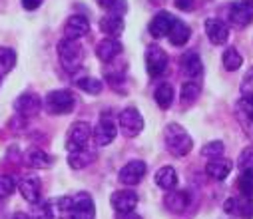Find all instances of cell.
<instances>
[{"mask_svg": "<svg viewBox=\"0 0 253 219\" xmlns=\"http://www.w3.org/2000/svg\"><path fill=\"white\" fill-rule=\"evenodd\" d=\"M64 217L66 219H94L96 217V207H94L92 195L86 193V191H80V193L72 195L70 211Z\"/></svg>", "mask_w": 253, "mask_h": 219, "instance_id": "cell-5", "label": "cell"}, {"mask_svg": "<svg viewBox=\"0 0 253 219\" xmlns=\"http://www.w3.org/2000/svg\"><path fill=\"white\" fill-rule=\"evenodd\" d=\"M96 162V152L90 148H84V150H76V152H68V166L72 170H84L88 168L90 164Z\"/></svg>", "mask_w": 253, "mask_h": 219, "instance_id": "cell-23", "label": "cell"}, {"mask_svg": "<svg viewBox=\"0 0 253 219\" xmlns=\"http://www.w3.org/2000/svg\"><path fill=\"white\" fill-rule=\"evenodd\" d=\"M116 133H118V126L116 122L112 120V116H102L100 122L96 124V128L92 130V137L96 141V145H110L114 139H116Z\"/></svg>", "mask_w": 253, "mask_h": 219, "instance_id": "cell-9", "label": "cell"}, {"mask_svg": "<svg viewBox=\"0 0 253 219\" xmlns=\"http://www.w3.org/2000/svg\"><path fill=\"white\" fill-rule=\"evenodd\" d=\"M231 168H233V164L229 162V160H225V158H211V160H208V166H206V174L211 177V179H215V181H223V179H227V175L231 174Z\"/></svg>", "mask_w": 253, "mask_h": 219, "instance_id": "cell-18", "label": "cell"}, {"mask_svg": "<svg viewBox=\"0 0 253 219\" xmlns=\"http://www.w3.org/2000/svg\"><path fill=\"white\" fill-rule=\"evenodd\" d=\"M241 92H243V98L245 100H251L253 102V70H249L245 74V80L241 84Z\"/></svg>", "mask_w": 253, "mask_h": 219, "instance_id": "cell-38", "label": "cell"}, {"mask_svg": "<svg viewBox=\"0 0 253 219\" xmlns=\"http://www.w3.org/2000/svg\"><path fill=\"white\" fill-rule=\"evenodd\" d=\"M76 86H78L80 90H84L86 94H92V96H98V94L102 92V88H104L102 80H98V78H92V76L76 78Z\"/></svg>", "mask_w": 253, "mask_h": 219, "instance_id": "cell-31", "label": "cell"}, {"mask_svg": "<svg viewBox=\"0 0 253 219\" xmlns=\"http://www.w3.org/2000/svg\"><path fill=\"white\" fill-rule=\"evenodd\" d=\"M181 72L185 74V78L189 80H196L202 76L204 72V64H202V58L196 54V52H187L183 58H181Z\"/></svg>", "mask_w": 253, "mask_h": 219, "instance_id": "cell-22", "label": "cell"}, {"mask_svg": "<svg viewBox=\"0 0 253 219\" xmlns=\"http://www.w3.org/2000/svg\"><path fill=\"white\" fill-rule=\"evenodd\" d=\"M118 126L126 137H136L144 130V118L136 108H126L118 116Z\"/></svg>", "mask_w": 253, "mask_h": 219, "instance_id": "cell-6", "label": "cell"}, {"mask_svg": "<svg viewBox=\"0 0 253 219\" xmlns=\"http://www.w3.org/2000/svg\"><path fill=\"white\" fill-rule=\"evenodd\" d=\"M30 219H54V207L50 201L40 199L36 203H30Z\"/></svg>", "mask_w": 253, "mask_h": 219, "instance_id": "cell-28", "label": "cell"}, {"mask_svg": "<svg viewBox=\"0 0 253 219\" xmlns=\"http://www.w3.org/2000/svg\"><path fill=\"white\" fill-rule=\"evenodd\" d=\"M221 154H223V143H221L219 139L210 141V143H206L204 148H202V156L208 158V160H211V158H219Z\"/></svg>", "mask_w": 253, "mask_h": 219, "instance_id": "cell-36", "label": "cell"}, {"mask_svg": "<svg viewBox=\"0 0 253 219\" xmlns=\"http://www.w3.org/2000/svg\"><path fill=\"white\" fill-rule=\"evenodd\" d=\"M24 164L28 168H32V170H46V168H50L54 164V158L48 156L42 150H28L24 154Z\"/></svg>", "mask_w": 253, "mask_h": 219, "instance_id": "cell-25", "label": "cell"}, {"mask_svg": "<svg viewBox=\"0 0 253 219\" xmlns=\"http://www.w3.org/2000/svg\"><path fill=\"white\" fill-rule=\"evenodd\" d=\"M164 205L171 213H181L189 205V193L185 189H169L164 197Z\"/></svg>", "mask_w": 253, "mask_h": 219, "instance_id": "cell-19", "label": "cell"}, {"mask_svg": "<svg viewBox=\"0 0 253 219\" xmlns=\"http://www.w3.org/2000/svg\"><path fill=\"white\" fill-rule=\"evenodd\" d=\"M146 172H148V168L142 160H132L120 170L118 179H120V183L132 187V185H138L146 177Z\"/></svg>", "mask_w": 253, "mask_h": 219, "instance_id": "cell-10", "label": "cell"}, {"mask_svg": "<svg viewBox=\"0 0 253 219\" xmlns=\"http://www.w3.org/2000/svg\"><path fill=\"white\" fill-rule=\"evenodd\" d=\"M116 219H142V215H138L136 211H124V213H116Z\"/></svg>", "mask_w": 253, "mask_h": 219, "instance_id": "cell-42", "label": "cell"}, {"mask_svg": "<svg viewBox=\"0 0 253 219\" xmlns=\"http://www.w3.org/2000/svg\"><path fill=\"white\" fill-rule=\"evenodd\" d=\"M198 96H200V86L196 84V82H185L183 86H181V104L183 106H189V104H194L196 100H198Z\"/></svg>", "mask_w": 253, "mask_h": 219, "instance_id": "cell-33", "label": "cell"}, {"mask_svg": "<svg viewBox=\"0 0 253 219\" xmlns=\"http://www.w3.org/2000/svg\"><path fill=\"white\" fill-rule=\"evenodd\" d=\"M164 141H166V148L171 156L175 158H183L192 152L194 148V139L185 131V128H181L179 124H168L166 131H164Z\"/></svg>", "mask_w": 253, "mask_h": 219, "instance_id": "cell-1", "label": "cell"}, {"mask_svg": "<svg viewBox=\"0 0 253 219\" xmlns=\"http://www.w3.org/2000/svg\"><path fill=\"white\" fill-rule=\"evenodd\" d=\"M112 207L116 209V213H124V211H134L138 205V193L132 189H120L114 191L110 197Z\"/></svg>", "mask_w": 253, "mask_h": 219, "instance_id": "cell-12", "label": "cell"}, {"mask_svg": "<svg viewBox=\"0 0 253 219\" xmlns=\"http://www.w3.org/2000/svg\"><path fill=\"white\" fill-rule=\"evenodd\" d=\"M173 4H175V8H177V10L187 12V10H192V8H194L196 0H173Z\"/></svg>", "mask_w": 253, "mask_h": 219, "instance_id": "cell-40", "label": "cell"}, {"mask_svg": "<svg viewBox=\"0 0 253 219\" xmlns=\"http://www.w3.org/2000/svg\"><path fill=\"white\" fill-rule=\"evenodd\" d=\"M20 2H22V6H24L26 10H36V8L44 2V0H20Z\"/></svg>", "mask_w": 253, "mask_h": 219, "instance_id": "cell-41", "label": "cell"}, {"mask_svg": "<svg viewBox=\"0 0 253 219\" xmlns=\"http://www.w3.org/2000/svg\"><path fill=\"white\" fill-rule=\"evenodd\" d=\"M241 2H247V4H253V0H241Z\"/></svg>", "mask_w": 253, "mask_h": 219, "instance_id": "cell-45", "label": "cell"}, {"mask_svg": "<svg viewBox=\"0 0 253 219\" xmlns=\"http://www.w3.org/2000/svg\"><path fill=\"white\" fill-rule=\"evenodd\" d=\"M18 191L20 195L28 201V203H36L42 199V183L38 177L30 175V177H24L20 183H18Z\"/></svg>", "mask_w": 253, "mask_h": 219, "instance_id": "cell-20", "label": "cell"}, {"mask_svg": "<svg viewBox=\"0 0 253 219\" xmlns=\"http://www.w3.org/2000/svg\"><path fill=\"white\" fill-rule=\"evenodd\" d=\"M154 98H156V104L162 108V110H168L173 102V86L171 84H160L154 92Z\"/></svg>", "mask_w": 253, "mask_h": 219, "instance_id": "cell-29", "label": "cell"}, {"mask_svg": "<svg viewBox=\"0 0 253 219\" xmlns=\"http://www.w3.org/2000/svg\"><path fill=\"white\" fill-rule=\"evenodd\" d=\"M229 22L233 26H249L253 22V4H247V2H233L229 6Z\"/></svg>", "mask_w": 253, "mask_h": 219, "instance_id": "cell-13", "label": "cell"}, {"mask_svg": "<svg viewBox=\"0 0 253 219\" xmlns=\"http://www.w3.org/2000/svg\"><path fill=\"white\" fill-rule=\"evenodd\" d=\"M146 70H148L150 78H160L168 70V54H166L164 48H160L156 44L148 46V50H146Z\"/></svg>", "mask_w": 253, "mask_h": 219, "instance_id": "cell-7", "label": "cell"}, {"mask_svg": "<svg viewBox=\"0 0 253 219\" xmlns=\"http://www.w3.org/2000/svg\"><path fill=\"white\" fill-rule=\"evenodd\" d=\"M10 219H30V217H28L26 213H20V211H18V213H14Z\"/></svg>", "mask_w": 253, "mask_h": 219, "instance_id": "cell-44", "label": "cell"}, {"mask_svg": "<svg viewBox=\"0 0 253 219\" xmlns=\"http://www.w3.org/2000/svg\"><path fill=\"white\" fill-rule=\"evenodd\" d=\"M122 42L118 40V38H104L98 46H96V56L102 60V62H106V64H110V62H114L120 54H122Z\"/></svg>", "mask_w": 253, "mask_h": 219, "instance_id": "cell-16", "label": "cell"}, {"mask_svg": "<svg viewBox=\"0 0 253 219\" xmlns=\"http://www.w3.org/2000/svg\"><path fill=\"white\" fill-rule=\"evenodd\" d=\"M96 2H98L102 8H108V10H110V8L114 6V2H116V0H96Z\"/></svg>", "mask_w": 253, "mask_h": 219, "instance_id": "cell-43", "label": "cell"}, {"mask_svg": "<svg viewBox=\"0 0 253 219\" xmlns=\"http://www.w3.org/2000/svg\"><path fill=\"white\" fill-rule=\"evenodd\" d=\"M18 183L12 175H0V199H6L16 191Z\"/></svg>", "mask_w": 253, "mask_h": 219, "instance_id": "cell-35", "label": "cell"}, {"mask_svg": "<svg viewBox=\"0 0 253 219\" xmlns=\"http://www.w3.org/2000/svg\"><path fill=\"white\" fill-rule=\"evenodd\" d=\"M237 185H239V191L243 197L253 199V172H239Z\"/></svg>", "mask_w": 253, "mask_h": 219, "instance_id": "cell-34", "label": "cell"}, {"mask_svg": "<svg viewBox=\"0 0 253 219\" xmlns=\"http://www.w3.org/2000/svg\"><path fill=\"white\" fill-rule=\"evenodd\" d=\"M90 32V22L82 14H74L64 24V38L66 40H80Z\"/></svg>", "mask_w": 253, "mask_h": 219, "instance_id": "cell-11", "label": "cell"}, {"mask_svg": "<svg viewBox=\"0 0 253 219\" xmlns=\"http://www.w3.org/2000/svg\"><path fill=\"white\" fill-rule=\"evenodd\" d=\"M235 116L241 124V130L245 131V135L253 141V102L251 100H239L235 106Z\"/></svg>", "mask_w": 253, "mask_h": 219, "instance_id": "cell-14", "label": "cell"}, {"mask_svg": "<svg viewBox=\"0 0 253 219\" xmlns=\"http://www.w3.org/2000/svg\"><path fill=\"white\" fill-rule=\"evenodd\" d=\"M221 60H223V68H225V70H229V72L239 70V68H241V64H243V58H241V54H239L235 48H227V50L223 52Z\"/></svg>", "mask_w": 253, "mask_h": 219, "instance_id": "cell-32", "label": "cell"}, {"mask_svg": "<svg viewBox=\"0 0 253 219\" xmlns=\"http://www.w3.org/2000/svg\"><path fill=\"white\" fill-rule=\"evenodd\" d=\"M189 36H192V30H189V26L183 20H177L175 18L173 24H171V28H169V32H168L169 42L173 46H183V44H187Z\"/></svg>", "mask_w": 253, "mask_h": 219, "instance_id": "cell-26", "label": "cell"}, {"mask_svg": "<svg viewBox=\"0 0 253 219\" xmlns=\"http://www.w3.org/2000/svg\"><path fill=\"white\" fill-rule=\"evenodd\" d=\"M206 34H208V38H210L213 44L221 46V44H225L227 38H229V28H227V24H225L223 20H219V18H208V20H206Z\"/></svg>", "mask_w": 253, "mask_h": 219, "instance_id": "cell-15", "label": "cell"}, {"mask_svg": "<svg viewBox=\"0 0 253 219\" xmlns=\"http://www.w3.org/2000/svg\"><path fill=\"white\" fill-rule=\"evenodd\" d=\"M70 205H72V195H64V197H60V199L56 201V207H58V211H60L62 215H66V213L70 211Z\"/></svg>", "mask_w": 253, "mask_h": 219, "instance_id": "cell-39", "label": "cell"}, {"mask_svg": "<svg viewBox=\"0 0 253 219\" xmlns=\"http://www.w3.org/2000/svg\"><path fill=\"white\" fill-rule=\"evenodd\" d=\"M156 185L162 187V189H166V191L175 189L177 187V174H175V170L171 166L160 168L158 174H156Z\"/></svg>", "mask_w": 253, "mask_h": 219, "instance_id": "cell-27", "label": "cell"}, {"mask_svg": "<svg viewBox=\"0 0 253 219\" xmlns=\"http://www.w3.org/2000/svg\"><path fill=\"white\" fill-rule=\"evenodd\" d=\"M92 139V128L86 122H76L70 126L68 133H66V150L68 152H76V150H84L90 145Z\"/></svg>", "mask_w": 253, "mask_h": 219, "instance_id": "cell-4", "label": "cell"}, {"mask_svg": "<svg viewBox=\"0 0 253 219\" xmlns=\"http://www.w3.org/2000/svg\"><path fill=\"white\" fill-rule=\"evenodd\" d=\"M173 14H169L168 10H162V12H158L154 18H152V22H150V34L154 36V38H166L168 36V32H169V28H171V24H173Z\"/></svg>", "mask_w": 253, "mask_h": 219, "instance_id": "cell-17", "label": "cell"}, {"mask_svg": "<svg viewBox=\"0 0 253 219\" xmlns=\"http://www.w3.org/2000/svg\"><path fill=\"white\" fill-rule=\"evenodd\" d=\"M58 56H60L62 68L66 72H70V74H76L84 62V48L78 40H66L64 38L58 44Z\"/></svg>", "mask_w": 253, "mask_h": 219, "instance_id": "cell-3", "label": "cell"}, {"mask_svg": "<svg viewBox=\"0 0 253 219\" xmlns=\"http://www.w3.org/2000/svg\"><path fill=\"white\" fill-rule=\"evenodd\" d=\"M42 110V100L32 94V92H26V94H20L16 100H14V112L18 114V118L22 120H30V118H36Z\"/></svg>", "mask_w": 253, "mask_h": 219, "instance_id": "cell-8", "label": "cell"}, {"mask_svg": "<svg viewBox=\"0 0 253 219\" xmlns=\"http://www.w3.org/2000/svg\"><path fill=\"white\" fill-rule=\"evenodd\" d=\"M16 66V52L8 46H0V76L8 74Z\"/></svg>", "mask_w": 253, "mask_h": 219, "instance_id": "cell-30", "label": "cell"}, {"mask_svg": "<svg viewBox=\"0 0 253 219\" xmlns=\"http://www.w3.org/2000/svg\"><path fill=\"white\" fill-rule=\"evenodd\" d=\"M76 108V96L70 90H52L42 100V110H46L52 116H66L74 112Z\"/></svg>", "mask_w": 253, "mask_h": 219, "instance_id": "cell-2", "label": "cell"}, {"mask_svg": "<svg viewBox=\"0 0 253 219\" xmlns=\"http://www.w3.org/2000/svg\"><path fill=\"white\" fill-rule=\"evenodd\" d=\"M227 213H233V215H239V217H245V219H251L253 217V199L249 197H229L225 201V207H223Z\"/></svg>", "mask_w": 253, "mask_h": 219, "instance_id": "cell-21", "label": "cell"}, {"mask_svg": "<svg viewBox=\"0 0 253 219\" xmlns=\"http://www.w3.org/2000/svg\"><path fill=\"white\" fill-rule=\"evenodd\" d=\"M239 172H253V148H245L237 162Z\"/></svg>", "mask_w": 253, "mask_h": 219, "instance_id": "cell-37", "label": "cell"}, {"mask_svg": "<svg viewBox=\"0 0 253 219\" xmlns=\"http://www.w3.org/2000/svg\"><path fill=\"white\" fill-rule=\"evenodd\" d=\"M100 30L108 36V38H118L124 32V18L118 14L108 12L102 20H100Z\"/></svg>", "mask_w": 253, "mask_h": 219, "instance_id": "cell-24", "label": "cell"}]
</instances>
